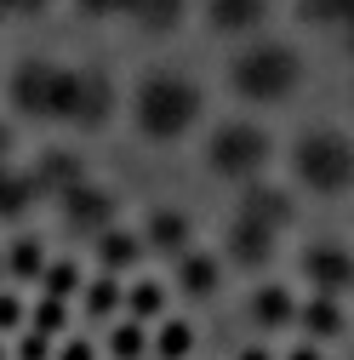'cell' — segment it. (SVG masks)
Segmentation results:
<instances>
[{"label": "cell", "instance_id": "obj_1", "mask_svg": "<svg viewBox=\"0 0 354 360\" xmlns=\"http://www.w3.org/2000/svg\"><path fill=\"white\" fill-rule=\"evenodd\" d=\"M200 120V86L183 75H149L138 86V126L149 138H183Z\"/></svg>", "mask_w": 354, "mask_h": 360}, {"label": "cell", "instance_id": "obj_2", "mask_svg": "<svg viewBox=\"0 0 354 360\" xmlns=\"http://www.w3.org/2000/svg\"><path fill=\"white\" fill-rule=\"evenodd\" d=\"M303 80V58L291 46H280V40H269V46H251L235 58V92L251 98V103H275V98H291Z\"/></svg>", "mask_w": 354, "mask_h": 360}, {"label": "cell", "instance_id": "obj_3", "mask_svg": "<svg viewBox=\"0 0 354 360\" xmlns=\"http://www.w3.org/2000/svg\"><path fill=\"white\" fill-rule=\"evenodd\" d=\"M291 166H297V177L315 195H343L354 184V143L343 138V131H332V126L326 131H303Z\"/></svg>", "mask_w": 354, "mask_h": 360}, {"label": "cell", "instance_id": "obj_4", "mask_svg": "<svg viewBox=\"0 0 354 360\" xmlns=\"http://www.w3.org/2000/svg\"><path fill=\"white\" fill-rule=\"evenodd\" d=\"M69 98H74V69H58L46 58H29L12 75V103L34 120H69Z\"/></svg>", "mask_w": 354, "mask_h": 360}, {"label": "cell", "instance_id": "obj_5", "mask_svg": "<svg viewBox=\"0 0 354 360\" xmlns=\"http://www.w3.org/2000/svg\"><path fill=\"white\" fill-rule=\"evenodd\" d=\"M217 177H257L269 166V131L251 126V120H229L211 131V149H206Z\"/></svg>", "mask_w": 354, "mask_h": 360}, {"label": "cell", "instance_id": "obj_6", "mask_svg": "<svg viewBox=\"0 0 354 360\" xmlns=\"http://www.w3.org/2000/svg\"><path fill=\"white\" fill-rule=\"evenodd\" d=\"M297 263H303V281L315 286V297H337V292H348V286H354V257H348L337 240L308 246Z\"/></svg>", "mask_w": 354, "mask_h": 360}, {"label": "cell", "instance_id": "obj_7", "mask_svg": "<svg viewBox=\"0 0 354 360\" xmlns=\"http://www.w3.org/2000/svg\"><path fill=\"white\" fill-rule=\"evenodd\" d=\"M114 212H120V200L109 189H98V184H80V189L63 195V223L74 235H109L114 229Z\"/></svg>", "mask_w": 354, "mask_h": 360}, {"label": "cell", "instance_id": "obj_8", "mask_svg": "<svg viewBox=\"0 0 354 360\" xmlns=\"http://www.w3.org/2000/svg\"><path fill=\"white\" fill-rule=\"evenodd\" d=\"M114 109V86L103 69H74V98H69V120L74 126H103Z\"/></svg>", "mask_w": 354, "mask_h": 360}, {"label": "cell", "instance_id": "obj_9", "mask_svg": "<svg viewBox=\"0 0 354 360\" xmlns=\"http://www.w3.org/2000/svg\"><path fill=\"white\" fill-rule=\"evenodd\" d=\"M229 257L240 269H263L275 257V229L269 223H257V217H240L235 212V229H229Z\"/></svg>", "mask_w": 354, "mask_h": 360}, {"label": "cell", "instance_id": "obj_10", "mask_svg": "<svg viewBox=\"0 0 354 360\" xmlns=\"http://www.w3.org/2000/svg\"><path fill=\"white\" fill-rule=\"evenodd\" d=\"M206 18H211V29L240 34V29H257L269 18V0H206Z\"/></svg>", "mask_w": 354, "mask_h": 360}, {"label": "cell", "instance_id": "obj_11", "mask_svg": "<svg viewBox=\"0 0 354 360\" xmlns=\"http://www.w3.org/2000/svg\"><path fill=\"white\" fill-rule=\"evenodd\" d=\"M29 177H34V189H40V195H69V189H80V184H86V177H80V160H74V155H63V149H52L46 160L29 172Z\"/></svg>", "mask_w": 354, "mask_h": 360}, {"label": "cell", "instance_id": "obj_12", "mask_svg": "<svg viewBox=\"0 0 354 360\" xmlns=\"http://www.w3.org/2000/svg\"><path fill=\"white\" fill-rule=\"evenodd\" d=\"M251 321L269 326V332H275V326H291V321H297L291 292H286V286H257V292H251Z\"/></svg>", "mask_w": 354, "mask_h": 360}, {"label": "cell", "instance_id": "obj_13", "mask_svg": "<svg viewBox=\"0 0 354 360\" xmlns=\"http://www.w3.org/2000/svg\"><path fill=\"white\" fill-rule=\"evenodd\" d=\"M240 217H257V223H269V229L280 235L286 223H291V195H280V189H251V195L240 200Z\"/></svg>", "mask_w": 354, "mask_h": 360}, {"label": "cell", "instance_id": "obj_14", "mask_svg": "<svg viewBox=\"0 0 354 360\" xmlns=\"http://www.w3.org/2000/svg\"><path fill=\"white\" fill-rule=\"evenodd\" d=\"M177 286H183L189 297H211V292H217V257L183 252V257H177Z\"/></svg>", "mask_w": 354, "mask_h": 360}, {"label": "cell", "instance_id": "obj_15", "mask_svg": "<svg viewBox=\"0 0 354 360\" xmlns=\"http://www.w3.org/2000/svg\"><path fill=\"white\" fill-rule=\"evenodd\" d=\"M189 217L183 212H155L149 217V246H160V252H171V257H183L189 252Z\"/></svg>", "mask_w": 354, "mask_h": 360}, {"label": "cell", "instance_id": "obj_16", "mask_svg": "<svg viewBox=\"0 0 354 360\" xmlns=\"http://www.w3.org/2000/svg\"><path fill=\"white\" fill-rule=\"evenodd\" d=\"M138 257H143V240H138V235H120V229L98 235V263H103V275H120V269H131Z\"/></svg>", "mask_w": 354, "mask_h": 360}, {"label": "cell", "instance_id": "obj_17", "mask_svg": "<svg viewBox=\"0 0 354 360\" xmlns=\"http://www.w3.org/2000/svg\"><path fill=\"white\" fill-rule=\"evenodd\" d=\"M34 177L29 172H6V166H0V217H23L29 206H34Z\"/></svg>", "mask_w": 354, "mask_h": 360}, {"label": "cell", "instance_id": "obj_18", "mask_svg": "<svg viewBox=\"0 0 354 360\" xmlns=\"http://www.w3.org/2000/svg\"><path fill=\"white\" fill-rule=\"evenodd\" d=\"M297 326H303L308 338H337V332H343V309H337L332 297H315V303L297 309Z\"/></svg>", "mask_w": 354, "mask_h": 360}, {"label": "cell", "instance_id": "obj_19", "mask_svg": "<svg viewBox=\"0 0 354 360\" xmlns=\"http://www.w3.org/2000/svg\"><path fill=\"white\" fill-rule=\"evenodd\" d=\"M6 275H18V281H40V275H46V252H40L34 235H18V240H12V252H6Z\"/></svg>", "mask_w": 354, "mask_h": 360}, {"label": "cell", "instance_id": "obj_20", "mask_svg": "<svg viewBox=\"0 0 354 360\" xmlns=\"http://www.w3.org/2000/svg\"><path fill=\"white\" fill-rule=\"evenodd\" d=\"M131 18H138L149 34H166L177 18H183V0H131Z\"/></svg>", "mask_w": 354, "mask_h": 360}, {"label": "cell", "instance_id": "obj_21", "mask_svg": "<svg viewBox=\"0 0 354 360\" xmlns=\"http://www.w3.org/2000/svg\"><path fill=\"white\" fill-rule=\"evenodd\" d=\"M120 303H126V292H120V281H114V275H103V281L86 286V314H92V321H109Z\"/></svg>", "mask_w": 354, "mask_h": 360}, {"label": "cell", "instance_id": "obj_22", "mask_svg": "<svg viewBox=\"0 0 354 360\" xmlns=\"http://www.w3.org/2000/svg\"><path fill=\"white\" fill-rule=\"evenodd\" d=\"M126 309H131V321H155V314L166 309V286L160 281H138L126 292Z\"/></svg>", "mask_w": 354, "mask_h": 360}, {"label": "cell", "instance_id": "obj_23", "mask_svg": "<svg viewBox=\"0 0 354 360\" xmlns=\"http://www.w3.org/2000/svg\"><path fill=\"white\" fill-rule=\"evenodd\" d=\"M189 349H195V326L189 321H166L160 326V338H155V354L160 360H183Z\"/></svg>", "mask_w": 354, "mask_h": 360}, {"label": "cell", "instance_id": "obj_24", "mask_svg": "<svg viewBox=\"0 0 354 360\" xmlns=\"http://www.w3.org/2000/svg\"><path fill=\"white\" fill-rule=\"evenodd\" d=\"M63 326H69V309L58 303V297H40L34 303V314H29V332H40V338H63Z\"/></svg>", "mask_w": 354, "mask_h": 360}, {"label": "cell", "instance_id": "obj_25", "mask_svg": "<svg viewBox=\"0 0 354 360\" xmlns=\"http://www.w3.org/2000/svg\"><path fill=\"white\" fill-rule=\"evenodd\" d=\"M74 292H80L74 263H46V275H40V297H58V303H69Z\"/></svg>", "mask_w": 354, "mask_h": 360}, {"label": "cell", "instance_id": "obj_26", "mask_svg": "<svg viewBox=\"0 0 354 360\" xmlns=\"http://www.w3.org/2000/svg\"><path fill=\"white\" fill-rule=\"evenodd\" d=\"M308 23H354V0H297Z\"/></svg>", "mask_w": 354, "mask_h": 360}, {"label": "cell", "instance_id": "obj_27", "mask_svg": "<svg viewBox=\"0 0 354 360\" xmlns=\"http://www.w3.org/2000/svg\"><path fill=\"white\" fill-rule=\"evenodd\" d=\"M143 349H149V338H143V326H138V321L114 326V338H109V354H114V360H138Z\"/></svg>", "mask_w": 354, "mask_h": 360}, {"label": "cell", "instance_id": "obj_28", "mask_svg": "<svg viewBox=\"0 0 354 360\" xmlns=\"http://www.w3.org/2000/svg\"><path fill=\"white\" fill-rule=\"evenodd\" d=\"M18 360H52V338H40V332H29V338L18 343Z\"/></svg>", "mask_w": 354, "mask_h": 360}, {"label": "cell", "instance_id": "obj_29", "mask_svg": "<svg viewBox=\"0 0 354 360\" xmlns=\"http://www.w3.org/2000/svg\"><path fill=\"white\" fill-rule=\"evenodd\" d=\"M23 326V303L12 292H0V332H18Z\"/></svg>", "mask_w": 354, "mask_h": 360}, {"label": "cell", "instance_id": "obj_30", "mask_svg": "<svg viewBox=\"0 0 354 360\" xmlns=\"http://www.w3.org/2000/svg\"><path fill=\"white\" fill-rule=\"evenodd\" d=\"M86 12H98V18H109V12H131V0H80Z\"/></svg>", "mask_w": 354, "mask_h": 360}, {"label": "cell", "instance_id": "obj_31", "mask_svg": "<svg viewBox=\"0 0 354 360\" xmlns=\"http://www.w3.org/2000/svg\"><path fill=\"white\" fill-rule=\"evenodd\" d=\"M58 360H92V343H86V338H69V343H63V354H58Z\"/></svg>", "mask_w": 354, "mask_h": 360}, {"label": "cell", "instance_id": "obj_32", "mask_svg": "<svg viewBox=\"0 0 354 360\" xmlns=\"http://www.w3.org/2000/svg\"><path fill=\"white\" fill-rule=\"evenodd\" d=\"M34 6H46V0H0V12H34Z\"/></svg>", "mask_w": 354, "mask_h": 360}, {"label": "cell", "instance_id": "obj_33", "mask_svg": "<svg viewBox=\"0 0 354 360\" xmlns=\"http://www.w3.org/2000/svg\"><path fill=\"white\" fill-rule=\"evenodd\" d=\"M6 155H12V126L0 120V166H6Z\"/></svg>", "mask_w": 354, "mask_h": 360}, {"label": "cell", "instance_id": "obj_34", "mask_svg": "<svg viewBox=\"0 0 354 360\" xmlns=\"http://www.w3.org/2000/svg\"><path fill=\"white\" fill-rule=\"evenodd\" d=\"M291 360H326V354H320V349H315V343H303V349H297V354H291Z\"/></svg>", "mask_w": 354, "mask_h": 360}, {"label": "cell", "instance_id": "obj_35", "mask_svg": "<svg viewBox=\"0 0 354 360\" xmlns=\"http://www.w3.org/2000/svg\"><path fill=\"white\" fill-rule=\"evenodd\" d=\"M240 360H275V354H269V349H246Z\"/></svg>", "mask_w": 354, "mask_h": 360}, {"label": "cell", "instance_id": "obj_36", "mask_svg": "<svg viewBox=\"0 0 354 360\" xmlns=\"http://www.w3.org/2000/svg\"><path fill=\"white\" fill-rule=\"evenodd\" d=\"M348 46H354V23H348Z\"/></svg>", "mask_w": 354, "mask_h": 360}, {"label": "cell", "instance_id": "obj_37", "mask_svg": "<svg viewBox=\"0 0 354 360\" xmlns=\"http://www.w3.org/2000/svg\"><path fill=\"white\" fill-rule=\"evenodd\" d=\"M0 275H6V263H0Z\"/></svg>", "mask_w": 354, "mask_h": 360}, {"label": "cell", "instance_id": "obj_38", "mask_svg": "<svg viewBox=\"0 0 354 360\" xmlns=\"http://www.w3.org/2000/svg\"><path fill=\"white\" fill-rule=\"evenodd\" d=\"M0 360H6V354H0Z\"/></svg>", "mask_w": 354, "mask_h": 360}]
</instances>
